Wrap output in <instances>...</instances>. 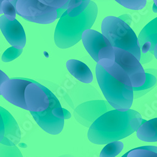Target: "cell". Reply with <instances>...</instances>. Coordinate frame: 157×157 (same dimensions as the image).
<instances>
[{
	"mask_svg": "<svg viewBox=\"0 0 157 157\" xmlns=\"http://www.w3.org/2000/svg\"><path fill=\"white\" fill-rule=\"evenodd\" d=\"M98 84L110 105L122 112L130 109L133 101L132 82L126 72L115 61L100 60L96 65Z\"/></svg>",
	"mask_w": 157,
	"mask_h": 157,
	"instance_id": "1",
	"label": "cell"
},
{
	"mask_svg": "<svg viewBox=\"0 0 157 157\" xmlns=\"http://www.w3.org/2000/svg\"><path fill=\"white\" fill-rule=\"evenodd\" d=\"M142 120L138 112L131 109L124 112L116 109L108 111L89 127V140L97 145L117 141L136 132Z\"/></svg>",
	"mask_w": 157,
	"mask_h": 157,
	"instance_id": "2",
	"label": "cell"
},
{
	"mask_svg": "<svg viewBox=\"0 0 157 157\" xmlns=\"http://www.w3.org/2000/svg\"><path fill=\"white\" fill-rule=\"evenodd\" d=\"M97 5L93 1L82 14L71 17L65 11L60 18L54 33V41L60 48H68L82 39L83 32L90 29L98 16Z\"/></svg>",
	"mask_w": 157,
	"mask_h": 157,
	"instance_id": "3",
	"label": "cell"
},
{
	"mask_svg": "<svg viewBox=\"0 0 157 157\" xmlns=\"http://www.w3.org/2000/svg\"><path fill=\"white\" fill-rule=\"evenodd\" d=\"M101 31L113 48L127 51L140 60L141 50L138 44V37L127 23L118 17L109 16L102 20Z\"/></svg>",
	"mask_w": 157,
	"mask_h": 157,
	"instance_id": "4",
	"label": "cell"
},
{
	"mask_svg": "<svg viewBox=\"0 0 157 157\" xmlns=\"http://www.w3.org/2000/svg\"><path fill=\"white\" fill-rule=\"evenodd\" d=\"M49 99V106L42 112H30L36 123L45 132L50 135H58L62 132L64 126V120L69 119L71 113L62 108L57 97L45 86L40 84Z\"/></svg>",
	"mask_w": 157,
	"mask_h": 157,
	"instance_id": "5",
	"label": "cell"
},
{
	"mask_svg": "<svg viewBox=\"0 0 157 157\" xmlns=\"http://www.w3.org/2000/svg\"><path fill=\"white\" fill-rule=\"evenodd\" d=\"M15 6L18 15L33 23L50 24L58 18L56 9L37 0H18Z\"/></svg>",
	"mask_w": 157,
	"mask_h": 157,
	"instance_id": "6",
	"label": "cell"
},
{
	"mask_svg": "<svg viewBox=\"0 0 157 157\" xmlns=\"http://www.w3.org/2000/svg\"><path fill=\"white\" fill-rule=\"evenodd\" d=\"M82 40L86 50L97 63L104 59L115 61L114 48L101 33L87 30L82 35Z\"/></svg>",
	"mask_w": 157,
	"mask_h": 157,
	"instance_id": "7",
	"label": "cell"
},
{
	"mask_svg": "<svg viewBox=\"0 0 157 157\" xmlns=\"http://www.w3.org/2000/svg\"><path fill=\"white\" fill-rule=\"evenodd\" d=\"M115 62L126 72L133 87H140L145 82L146 75L140 61L129 52L124 50L113 48Z\"/></svg>",
	"mask_w": 157,
	"mask_h": 157,
	"instance_id": "8",
	"label": "cell"
},
{
	"mask_svg": "<svg viewBox=\"0 0 157 157\" xmlns=\"http://www.w3.org/2000/svg\"><path fill=\"white\" fill-rule=\"evenodd\" d=\"M114 109L107 101L93 100L83 102L75 108V119L81 124L89 128L99 117Z\"/></svg>",
	"mask_w": 157,
	"mask_h": 157,
	"instance_id": "9",
	"label": "cell"
},
{
	"mask_svg": "<svg viewBox=\"0 0 157 157\" xmlns=\"http://www.w3.org/2000/svg\"><path fill=\"white\" fill-rule=\"evenodd\" d=\"M31 82L28 78H13L5 82L0 87L1 94L8 102L27 110L25 101V89Z\"/></svg>",
	"mask_w": 157,
	"mask_h": 157,
	"instance_id": "10",
	"label": "cell"
},
{
	"mask_svg": "<svg viewBox=\"0 0 157 157\" xmlns=\"http://www.w3.org/2000/svg\"><path fill=\"white\" fill-rule=\"evenodd\" d=\"M31 82L26 87L24 93L27 110L30 112H42L49 106V99L40 84L30 79Z\"/></svg>",
	"mask_w": 157,
	"mask_h": 157,
	"instance_id": "11",
	"label": "cell"
},
{
	"mask_svg": "<svg viewBox=\"0 0 157 157\" xmlns=\"http://www.w3.org/2000/svg\"><path fill=\"white\" fill-rule=\"evenodd\" d=\"M0 30L13 47L23 50L26 44V35L20 22L16 19L8 20L5 15H2L0 17Z\"/></svg>",
	"mask_w": 157,
	"mask_h": 157,
	"instance_id": "12",
	"label": "cell"
},
{
	"mask_svg": "<svg viewBox=\"0 0 157 157\" xmlns=\"http://www.w3.org/2000/svg\"><path fill=\"white\" fill-rule=\"evenodd\" d=\"M138 44L141 54L154 56V49L157 44V18L143 29L138 37Z\"/></svg>",
	"mask_w": 157,
	"mask_h": 157,
	"instance_id": "13",
	"label": "cell"
},
{
	"mask_svg": "<svg viewBox=\"0 0 157 157\" xmlns=\"http://www.w3.org/2000/svg\"><path fill=\"white\" fill-rule=\"evenodd\" d=\"M0 113L5 125V136L0 143L6 146H16L21 140L20 128L14 117L7 110L0 106Z\"/></svg>",
	"mask_w": 157,
	"mask_h": 157,
	"instance_id": "14",
	"label": "cell"
},
{
	"mask_svg": "<svg viewBox=\"0 0 157 157\" xmlns=\"http://www.w3.org/2000/svg\"><path fill=\"white\" fill-rule=\"evenodd\" d=\"M68 71L80 82L88 84L93 81V75L84 63L79 60L71 59L66 63Z\"/></svg>",
	"mask_w": 157,
	"mask_h": 157,
	"instance_id": "15",
	"label": "cell"
},
{
	"mask_svg": "<svg viewBox=\"0 0 157 157\" xmlns=\"http://www.w3.org/2000/svg\"><path fill=\"white\" fill-rule=\"evenodd\" d=\"M136 135L143 141H157V117L149 121L142 120L141 124L136 131Z\"/></svg>",
	"mask_w": 157,
	"mask_h": 157,
	"instance_id": "16",
	"label": "cell"
},
{
	"mask_svg": "<svg viewBox=\"0 0 157 157\" xmlns=\"http://www.w3.org/2000/svg\"><path fill=\"white\" fill-rule=\"evenodd\" d=\"M146 79L144 84L140 87H133V99H138L144 95L147 94L157 85V77L145 73Z\"/></svg>",
	"mask_w": 157,
	"mask_h": 157,
	"instance_id": "17",
	"label": "cell"
},
{
	"mask_svg": "<svg viewBox=\"0 0 157 157\" xmlns=\"http://www.w3.org/2000/svg\"><path fill=\"white\" fill-rule=\"evenodd\" d=\"M89 0H71L69 2L66 12L71 17L80 15L88 7Z\"/></svg>",
	"mask_w": 157,
	"mask_h": 157,
	"instance_id": "18",
	"label": "cell"
},
{
	"mask_svg": "<svg viewBox=\"0 0 157 157\" xmlns=\"http://www.w3.org/2000/svg\"><path fill=\"white\" fill-rule=\"evenodd\" d=\"M124 147L123 142L114 141L107 144L101 151L100 157H115L119 155Z\"/></svg>",
	"mask_w": 157,
	"mask_h": 157,
	"instance_id": "19",
	"label": "cell"
},
{
	"mask_svg": "<svg viewBox=\"0 0 157 157\" xmlns=\"http://www.w3.org/2000/svg\"><path fill=\"white\" fill-rule=\"evenodd\" d=\"M127 157H157V153L150 150V146H144L130 150Z\"/></svg>",
	"mask_w": 157,
	"mask_h": 157,
	"instance_id": "20",
	"label": "cell"
},
{
	"mask_svg": "<svg viewBox=\"0 0 157 157\" xmlns=\"http://www.w3.org/2000/svg\"><path fill=\"white\" fill-rule=\"evenodd\" d=\"M0 157H23L17 146H6L0 143Z\"/></svg>",
	"mask_w": 157,
	"mask_h": 157,
	"instance_id": "21",
	"label": "cell"
},
{
	"mask_svg": "<svg viewBox=\"0 0 157 157\" xmlns=\"http://www.w3.org/2000/svg\"><path fill=\"white\" fill-rule=\"evenodd\" d=\"M116 2L126 8L133 10H141L147 5L146 0H116Z\"/></svg>",
	"mask_w": 157,
	"mask_h": 157,
	"instance_id": "22",
	"label": "cell"
},
{
	"mask_svg": "<svg viewBox=\"0 0 157 157\" xmlns=\"http://www.w3.org/2000/svg\"><path fill=\"white\" fill-rule=\"evenodd\" d=\"M2 11L8 20L13 21L15 20L17 11L15 5L11 1L3 0L2 2Z\"/></svg>",
	"mask_w": 157,
	"mask_h": 157,
	"instance_id": "23",
	"label": "cell"
},
{
	"mask_svg": "<svg viewBox=\"0 0 157 157\" xmlns=\"http://www.w3.org/2000/svg\"><path fill=\"white\" fill-rule=\"evenodd\" d=\"M23 50L17 49L15 47H10L8 48L2 56V60L5 62H8L18 58L22 53Z\"/></svg>",
	"mask_w": 157,
	"mask_h": 157,
	"instance_id": "24",
	"label": "cell"
},
{
	"mask_svg": "<svg viewBox=\"0 0 157 157\" xmlns=\"http://www.w3.org/2000/svg\"><path fill=\"white\" fill-rule=\"evenodd\" d=\"M68 0H58V1H56V0H41L40 2L43 4L50 6L52 8H54L56 10L64 8L67 9V5L69 3Z\"/></svg>",
	"mask_w": 157,
	"mask_h": 157,
	"instance_id": "25",
	"label": "cell"
},
{
	"mask_svg": "<svg viewBox=\"0 0 157 157\" xmlns=\"http://www.w3.org/2000/svg\"><path fill=\"white\" fill-rule=\"evenodd\" d=\"M5 136V125L2 116L0 113V143L3 140Z\"/></svg>",
	"mask_w": 157,
	"mask_h": 157,
	"instance_id": "26",
	"label": "cell"
},
{
	"mask_svg": "<svg viewBox=\"0 0 157 157\" xmlns=\"http://www.w3.org/2000/svg\"><path fill=\"white\" fill-rule=\"evenodd\" d=\"M10 79L9 77L7 76V75L3 72L2 71L0 70V87H1L2 85L6 81H8ZM0 95L1 94V92H0Z\"/></svg>",
	"mask_w": 157,
	"mask_h": 157,
	"instance_id": "27",
	"label": "cell"
},
{
	"mask_svg": "<svg viewBox=\"0 0 157 157\" xmlns=\"http://www.w3.org/2000/svg\"><path fill=\"white\" fill-rule=\"evenodd\" d=\"M120 20L127 23L129 26V25L132 23V17H131L129 15H123L122 16H120L118 17Z\"/></svg>",
	"mask_w": 157,
	"mask_h": 157,
	"instance_id": "28",
	"label": "cell"
},
{
	"mask_svg": "<svg viewBox=\"0 0 157 157\" xmlns=\"http://www.w3.org/2000/svg\"><path fill=\"white\" fill-rule=\"evenodd\" d=\"M145 73L151 74V75L155 76L156 77H157V70H156V69H146V70H145Z\"/></svg>",
	"mask_w": 157,
	"mask_h": 157,
	"instance_id": "29",
	"label": "cell"
},
{
	"mask_svg": "<svg viewBox=\"0 0 157 157\" xmlns=\"http://www.w3.org/2000/svg\"><path fill=\"white\" fill-rule=\"evenodd\" d=\"M154 56L157 59V44H156V45L155 47V49H154Z\"/></svg>",
	"mask_w": 157,
	"mask_h": 157,
	"instance_id": "30",
	"label": "cell"
},
{
	"mask_svg": "<svg viewBox=\"0 0 157 157\" xmlns=\"http://www.w3.org/2000/svg\"><path fill=\"white\" fill-rule=\"evenodd\" d=\"M2 2H3L2 0H0V14H2L3 13V11H2Z\"/></svg>",
	"mask_w": 157,
	"mask_h": 157,
	"instance_id": "31",
	"label": "cell"
},
{
	"mask_svg": "<svg viewBox=\"0 0 157 157\" xmlns=\"http://www.w3.org/2000/svg\"><path fill=\"white\" fill-rule=\"evenodd\" d=\"M153 11L155 13H157V7L156 6V5L155 4H153Z\"/></svg>",
	"mask_w": 157,
	"mask_h": 157,
	"instance_id": "32",
	"label": "cell"
},
{
	"mask_svg": "<svg viewBox=\"0 0 157 157\" xmlns=\"http://www.w3.org/2000/svg\"><path fill=\"white\" fill-rule=\"evenodd\" d=\"M19 146L20 147H26L27 146H26V145H24L23 143H20V144H19Z\"/></svg>",
	"mask_w": 157,
	"mask_h": 157,
	"instance_id": "33",
	"label": "cell"
},
{
	"mask_svg": "<svg viewBox=\"0 0 157 157\" xmlns=\"http://www.w3.org/2000/svg\"><path fill=\"white\" fill-rule=\"evenodd\" d=\"M154 4L156 5V6L157 7V0H155L154 1Z\"/></svg>",
	"mask_w": 157,
	"mask_h": 157,
	"instance_id": "34",
	"label": "cell"
},
{
	"mask_svg": "<svg viewBox=\"0 0 157 157\" xmlns=\"http://www.w3.org/2000/svg\"><path fill=\"white\" fill-rule=\"evenodd\" d=\"M127 156H128V152L126 153H125L123 156H122L121 157H127Z\"/></svg>",
	"mask_w": 157,
	"mask_h": 157,
	"instance_id": "35",
	"label": "cell"
}]
</instances>
